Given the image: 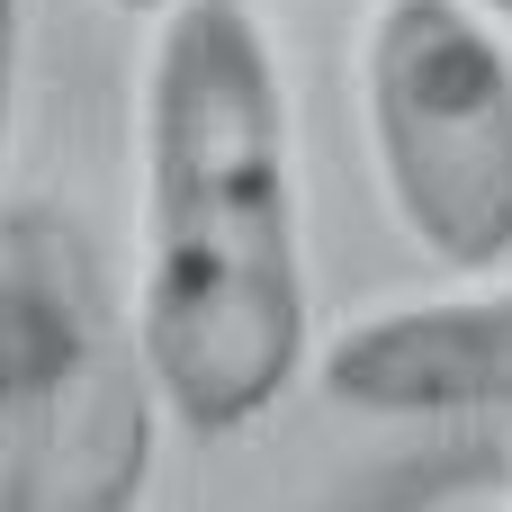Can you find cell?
Instances as JSON below:
<instances>
[{"instance_id":"obj_1","label":"cell","mask_w":512,"mask_h":512,"mask_svg":"<svg viewBox=\"0 0 512 512\" xmlns=\"http://www.w3.org/2000/svg\"><path fill=\"white\" fill-rule=\"evenodd\" d=\"M135 351L180 432L261 423L306 360L288 99L252 0H171L144 63Z\"/></svg>"},{"instance_id":"obj_2","label":"cell","mask_w":512,"mask_h":512,"mask_svg":"<svg viewBox=\"0 0 512 512\" xmlns=\"http://www.w3.org/2000/svg\"><path fill=\"white\" fill-rule=\"evenodd\" d=\"M153 369L54 207L0 216V512H144Z\"/></svg>"},{"instance_id":"obj_3","label":"cell","mask_w":512,"mask_h":512,"mask_svg":"<svg viewBox=\"0 0 512 512\" xmlns=\"http://www.w3.org/2000/svg\"><path fill=\"white\" fill-rule=\"evenodd\" d=\"M360 90L405 234L441 270H495L512 252V54L486 9L378 0Z\"/></svg>"},{"instance_id":"obj_4","label":"cell","mask_w":512,"mask_h":512,"mask_svg":"<svg viewBox=\"0 0 512 512\" xmlns=\"http://www.w3.org/2000/svg\"><path fill=\"white\" fill-rule=\"evenodd\" d=\"M324 396L360 414H477L512 405V288L360 315L324 342Z\"/></svg>"},{"instance_id":"obj_5","label":"cell","mask_w":512,"mask_h":512,"mask_svg":"<svg viewBox=\"0 0 512 512\" xmlns=\"http://www.w3.org/2000/svg\"><path fill=\"white\" fill-rule=\"evenodd\" d=\"M9 81H18V0H0V144H9Z\"/></svg>"},{"instance_id":"obj_6","label":"cell","mask_w":512,"mask_h":512,"mask_svg":"<svg viewBox=\"0 0 512 512\" xmlns=\"http://www.w3.org/2000/svg\"><path fill=\"white\" fill-rule=\"evenodd\" d=\"M468 9H486V18H504V27H512V0H468Z\"/></svg>"},{"instance_id":"obj_7","label":"cell","mask_w":512,"mask_h":512,"mask_svg":"<svg viewBox=\"0 0 512 512\" xmlns=\"http://www.w3.org/2000/svg\"><path fill=\"white\" fill-rule=\"evenodd\" d=\"M117 9H171V0H117Z\"/></svg>"}]
</instances>
